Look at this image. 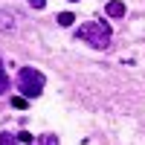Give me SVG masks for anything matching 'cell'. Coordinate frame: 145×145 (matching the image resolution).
<instances>
[{
	"label": "cell",
	"mask_w": 145,
	"mask_h": 145,
	"mask_svg": "<svg viewBox=\"0 0 145 145\" xmlns=\"http://www.w3.org/2000/svg\"><path fill=\"white\" fill-rule=\"evenodd\" d=\"M0 145H15V137L12 134H0Z\"/></svg>",
	"instance_id": "8"
},
{
	"label": "cell",
	"mask_w": 145,
	"mask_h": 145,
	"mask_svg": "<svg viewBox=\"0 0 145 145\" xmlns=\"http://www.w3.org/2000/svg\"><path fill=\"white\" fill-rule=\"evenodd\" d=\"M76 38L90 44L93 50H107L110 46V26L105 20H87V23H81L76 29Z\"/></svg>",
	"instance_id": "1"
},
{
	"label": "cell",
	"mask_w": 145,
	"mask_h": 145,
	"mask_svg": "<svg viewBox=\"0 0 145 145\" xmlns=\"http://www.w3.org/2000/svg\"><path fill=\"white\" fill-rule=\"evenodd\" d=\"M0 93H9V76L3 70V61H0Z\"/></svg>",
	"instance_id": "6"
},
{
	"label": "cell",
	"mask_w": 145,
	"mask_h": 145,
	"mask_svg": "<svg viewBox=\"0 0 145 145\" xmlns=\"http://www.w3.org/2000/svg\"><path fill=\"white\" fill-rule=\"evenodd\" d=\"M12 105H15V107H26V99H23V96H15V99H12Z\"/></svg>",
	"instance_id": "10"
},
{
	"label": "cell",
	"mask_w": 145,
	"mask_h": 145,
	"mask_svg": "<svg viewBox=\"0 0 145 145\" xmlns=\"http://www.w3.org/2000/svg\"><path fill=\"white\" fill-rule=\"evenodd\" d=\"M38 145H58V137H55V134H44V137L38 139Z\"/></svg>",
	"instance_id": "7"
},
{
	"label": "cell",
	"mask_w": 145,
	"mask_h": 145,
	"mask_svg": "<svg viewBox=\"0 0 145 145\" xmlns=\"http://www.w3.org/2000/svg\"><path fill=\"white\" fill-rule=\"evenodd\" d=\"M70 3H78V0H70Z\"/></svg>",
	"instance_id": "12"
},
{
	"label": "cell",
	"mask_w": 145,
	"mask_h": 145,
	"mask_svg": "<svg viewBox=\"0 0 145 145\" xmlns=\"http://www.w3.org/2000/svg\"><path fill=\"white\" fill-rule=\"evenodd\" d=\"M18 139H20V142H26V145H29V142H32L35 137H32V134H26V131H20V134H18Z\"/></svg>",
	"instance_id": "9"
},
{
	"label": "cell",
	"mask_w": 145,
	"mask_h": 145,
	"mask_svg": "<svg viewBox=\"0 0 145 145\" xmlns=\"http://www.w3.org/2000/svg\"><path fill=\"white\" fill-rule=\"evenodd\" d=\"M15 20H18V18H15V12H12V9H0V32H3V35L15 32V26H18Z\"/></svg>",
	"instance_id": "3"
},
{
	"label": "cell",
	"mask_w": 145,
	"mask_h": 145,
	"mask_svg": "<svg viewBox=\"0 0 145 145\" xmlns=\"http://www.w3.org/2000/svg\"><path fill=\"white\" fill-rule=\"evenodd\" d=\"M105 15H107V18H113V20H119V18H125V15H128V6L122 3V0H110V3L105 6Z\"/></svg>",
	"instance_id": "4"
},
{
	"label": "cell",
	"mask_w": 145,
	"mask_h": 145,
	"mask_svg": "<svg viewBox=\"0 0 145 145\" xmlns=\"http://www.w3.org/2000/svg\"><path fill=\"white\" fill-rule=\"evenodd\" d=\"M29 6H32V9H44L46 0H29Z\"/></svg>",
	"instance_id": "11"
},
{
	"label": "cell",
	"mask_w": 145,
	"mask_h": 145,
	"mask_svg": "<svg viewBox=\"0 0 145 145\" xmlns=\"http://www.w3.org/2000/svg\"><path fill=\"white\" fill-rule=\"evenodd\" d=\"M44 84H46V78H44L41 70L20 67V72H18V90H20L23 99H38V96L44 93Z\"/></svg>",
	"instance_id": "2"
},
{
	"label": "cell",
	"mask_w": 145,
	"mask_h": 145,
	"mask_svg": "<svg viewBox=\"0 0 145 145\" xmlns=\"http://www.w3.org/2000/svg\"><path fill=\"white\" fill-rule=\"evenodd\" d=\"M55 20L61 23V26H72V20H76V15H72V12H61V15H58Z\"/></svg>",
	"instance_id": "5"
}]
</instances>
